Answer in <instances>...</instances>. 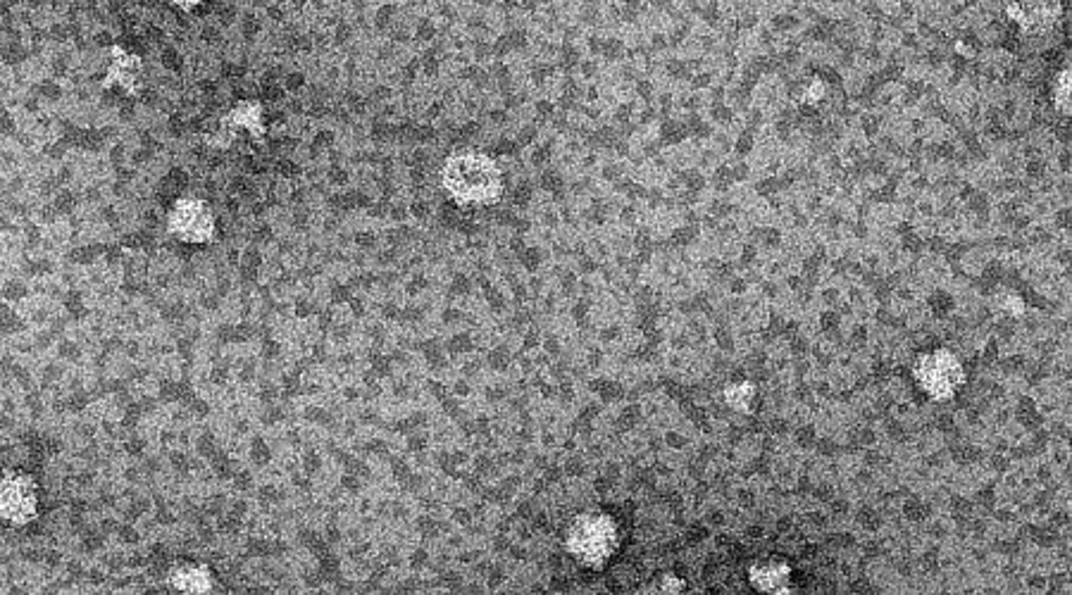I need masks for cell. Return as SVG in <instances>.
I'll use <instances>...</instances> for the list:
<instances>
[{
  "instance_id": "cell-1",
  "label": "cell",
  "mask_w": 1072,
  "mask_h": 595,
  "mask_svg": "<svg viewBox=\"0 0 1072 595\" xmlns=\"http://www.w3.org/2000/svg\"><path fill=\"white\" fill-rule=\"evenodd\" d=\"M958 362L951 360L949 355H934L927 357L920 367V379L922 384L934 396H949L953 384H958Z\"/></svg>"
},
{
  "instance_id": "cell-2",
  "label": "cell",
  "mask_w": 1072,
  "mask_h": 595,
  "mask_svg": "<svg viewBox=\"0 0 1072 595\" xmlns=\"http://www.w3.org/2000/svg\"><path fill=\"white\" fill-rule=\"evenodd\" d=\"M177 229V234L186 238V241H205L213 231V217L208 215V210L201 203H179L177 212L172 215V231Z\"/></svg>"
}]
</instances>
